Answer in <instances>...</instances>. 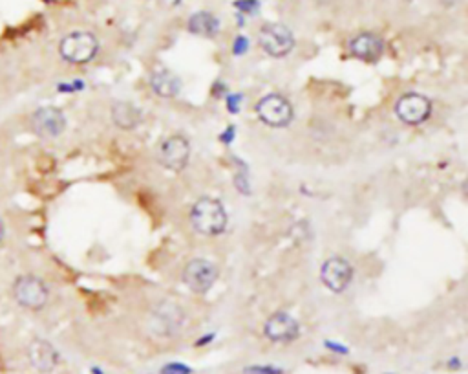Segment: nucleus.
Returning a JSON list of instances; mask_svg holds the SVG:
<instances>
[{
    "mask_svg": "<svg viewBox=\"0 0 468 374\" xmlns=\"http://www.w3.org/2000/svg\"><path fill=\"white\" fill-rule=\"evenodd\" d=\"M236 8L246 13H253V11L258 10V0H238Z\"/></svg>",
    "mask_w": 468,
    "mask_h": 374,
    "instance_id": "aec40b11",
    "label": "nucleus"
},
{
    "mask_svg": "<svg viewBox=\"0 0 468 374\" xmlns=\"http://www.w3.org/2000/svg\"><path fill=\"white\" fill-rule=\"evenodd\" d=\"M28 358L33 369L42 374L55 370L59 363V352L46 340H33L28 347Z\"/></svg>",
    "mask_w": 468,
    "mask_h": 374,
    "instance_id": "4468645a",
    "label": "nucleus"
},
{
    "mask_svg": "<svg viewBox=\"0 0 468 374\" xmlns=\"http://www.w3.org/2000/svg\"><path fill=\"white\" fill-rule=\"evenodd\" d=\"M258 44L267 56L286 57L295 46V37H293V32L288 26L271 22L260 28Z\"/></svg>",
    "mask_w": 468,
    "mask_h": 374,
    "instance_id": "20e7f679",
    "label": "nucleus"
},
{
    "mask_svg": "<svg viewBox=\"0 0 468 374\" xmlns=\"http://www.w3.org/2000/svg\"><path fill=\"white\" fill-rule=\"evenodd\" d=\"M15 301L28 310H41L48 303L50 292L46 283L35 276H20L13 283Z\"/></svg>",
    "mask_w": 468,
    "mask_h": 374,
    "instance_id": "7ed1b4c3",
    "label": "nucleus"
},
{
    "mask_svg": "<svg viewBox=\"0 0 468 374\" xmlns=\"http://www.w3.org/2000/svg\"><path fill=\"white\" fill-rule=\"evenodd\" d=\"M430 112V99L421 94H404L403 98H399V101L395 103V114L406 125H421L422 122H427Z\"/></svg>",
    "mask_w": 468,
    "mask_h": 374,
    "instance_id": "6e6552de",
    "label": "nucleus"
},
{
    "mask_svg": "<svg viewBox=\"0 0 468 374\" xmlns=\"http://www.w3.org/2000/svg\"><path fill=\"white\" fill-rule=\"evenodd\" d=\"M385 42L375 33H359L349 41V53L364 63H375L382 57Z\"/></svg>",
    "mask_w": 468,
    "mask_h": 374,
    "instance_id": "ddd939ff",
    "label": "nucleus"
},
{
    "mask_svg": "<svg viewBox=\"0 0 468 374\" xmlns=\"http://www.w3.org/2000/svg\"><path fill=\"white\" fill-rule=\"evenodd\" d=\"M159 374H192V369H190L189 365H185V363L172 361V363H167L165 367H161Z\"/></svg>",
    "mask_w": 468,
    "mask_h": 374,
    "instance_id": "a211bd4d",
    "label": "nucleus"
},
{
    "mask_svg": "<svg viewBox=\"0 0 468 374\" xmlns=\"http://www.w3.org/2000/svg\"><path fill=\"white\" fill-rule=\"evenodd\" d=\"M150 89L159 98H176L181 92V79L174 72L159 68L150 75Z\"/></svg>",
    "mask_w": 468,
    "mask_h": 374,
    "instance_id": "2eb2a0df",
    "label": "nucleus"
},
{
    "mask_svg": "<svg viewBox=\"0 0 468 374\" xmlns=\"http://www.w3.org/2000/svg\"><path fill=\"white\" fill-rule=\"evenodd\" d=\"M264 334L273 343H291L300 336V325L289 314L276 312L265 321Z\"/></svg>",
    "mask_w": 468,
    "mask_h": 374,
    "instance_id": "9d476101",
    "label": "nucleus"
},
{
    "mask_svg": "<svg viewBox=\"0 0 468 374\" xmlns=\"http://www.w3.org/2000/svg\"><path fill=\"white\" fill-rule=\"evenodd\" d=\"M112 122L123 131H132L141 123V110L128 101H117L112 107Z\"/></svg>",
    "mask_w": 468,
    "mask_h": 374,
    "instance_id": "dca6fc26",
    "label": "nucleus"
},
{
    "mask_svg": "<svg viewBox=\"0 0 468 374\" xmlns=\"http://www.w3.org/2000/svg\"><path fill=\"white\" fill-rule=\"evenodd\" d=\"M190 222L198 233L214 237V235L223 233L227 228V213L222 202L205 197L199 198L190 209Z\"/></svg>",
    "mask_w": 468,
    "mask_h": 374,
    "instance_id": "f257e3e1",
    "label": "nucleus"
},
{
    "mask_svg": "<svg viewBox=\"0 0 468 374\" xmlns=\"http://www.w3.org/2000/svg\"><path fill=\"white\" fill-rule=\"evenodd\" d=\"M189 156L190 143L187 141V138L180 134L168 136L167 140L159 146L158 150L159 164L165 169H168V171H174V173H180V171L187 167Z\"/></svg>",
    "mask_w": 468,
    "mask_h": 374,
    "instance_id": "0eeeda50",
    "label": "nucleus"
},
{
    "mask_svg": "<svg viewBox=\"0 0 468 374\" xmlns=\"http://www.w3.org/2000/svg\"><path fill=\"white\" fill-rule=\"evenodd\" d=\"M185 314L174 303H161L152 314V330L159 336H172L183 325Z\"/></svg>",
    "mask_w": 468,
    "mask_h": 374,
    "instance_id": "f8f14e48",
    "label": "nucleus"
},
{
    "mask_svg": "<svg viewBox=\"0 0 468 374\" xmlns=\"http://www.w3.org/2000/svg\"><path fill=\"white\" fill-rule=\"evenodd\" d=\"M189 30L194 35H201V37H214L220 30L218 19L213 13L207 11H198L189 19Z\"/></svg>",
    "mask_w": 468,
    "mask_h": 374,
    "instance_id": "f3484780",
    "label": "nucleus"
},
{
    "mask_svg": "<svg viewBox=\"0 0 468 374\" xmlns=\"http://www.w3.org/2000/svg\"><path fill=\"white\" fill-rule=\"evenodd\" d=\"M326 347H328L329 351L337 352V354H348V349H346V347H342V345H339V343L328 342V343H326Z\"/></svg>",
    "mask_w": 468,
    "mask_h": 374,
    "instance_id": "412c9836",
    "label": "nucleus"
},
{
    "mask_svg": "<svg viewBox=\"0 0 468 374\" xmlns=\"http://www.w3.org/2000/svg\"><path fill=\"white\" fill-rule=\"evenodd\" d=\"M33 132L41 138H57L65 132L66 117L55 107H41L32 116Z\"/></svg>",
    "mask_w": 468,
    "mask_h": 374,
    "instance_id": "9b49d317",
    "label": "nucleus"
},
{
    "mask_svg": "<svg viewBox=\"0 0 468 374\" xmlns=\"http://www.w3.org/2000/svg\"><path fill=\"white\" fill-rule=\"evenodd\" d=\"M218 279V268L207 259H192L183 268V283L196 294H207Z\"/></svg>",
    "mask_w": 468,
    "mask_h": 374,
    "instance_id": "423d86ee",
    "label": "nucleus"
},
{
    "mask_svg": "<svg viewBox=\"0 0 468 374\" xmlns=\"http://www.w3.org/2000/svg\"><path fill=\"white\" fill-rule=\"evenodd\" d=\"M256 114L265 125L282 129L293 122V107L280 94H269L256 103Z\"/></svg>",
    "mask_w": 468,
    "mask_h": 374,
    "instance_id": "39448f33",
    "label": "nucleus"
},
{
    "mask_svg": "<svg viewBox=\"0 0 468 374\" xmlns=\"http://www.w3.org/2000/svg\"><path fill=\"white\" fill-rule=\"evenodd\" d=\"M320 280L331 292H344L352 285L353 266L346 259L331 257L320 268Z\"/></svg>",
    "mask_w": 468,
    "mask_h": 374,
    "instance_id": "1a4fd4ad",
    "label": "nucleus"
},
{
    "mask_svg": "<svg viewBox=\"0 0 468 374\" xmlns=\"http://www.w3.org/2000/svg\"><path fill=\"white\" fill-rule=\"evenodd\" d=\"M2 240H4V222L0 219V244H2Z\"/></svg>",
    "mask_w": 468,
    "mask_h": 374,
    "instance_id": "b1692460",
    "label": "nucleus"
},
{
    "mask_svg": "<svg viewBox=\"0 0 468 374\" xmlns=\"http://www.w3.org/2000/svg\"><path fill=\"white\" fill-rule=\"evenodd\" d=\"M93 374H102V373L99 369H93Z\"/></svg>",
    "mask_w": 468,
    "mask_h": 374,
    "instance_id": "393cba45",
    "label": "nucleus"
},
{
    "mask_svg": "<svg viewBox=\"0 0 468 374\" xmlns=\"http://www.w3.org/2000/svg\"><path fill=\"white\" fill-rule=\"evenodd\" d=\"M448 365H450V369H459V367H461V363H459L457 358H455V360H450Z\"/></svg>",
    "mask_w": 468,
    "mask_h": 374,
    "instance_id": "5701e85b",
    "label": "nucleus"
},
{
    "mask_svg": "<svg viewBox=\"0 0 468 374\" xmlns=\"http://www.w3.org/2000/svg\"><path fill=\"white\" fill-rule=\"evenodd\" d=\"M243 374H283V370L273 365H253V367H247Z\"/></svg>",
    "mask_w": 468,
    "mask_h": 374,
    "instance_id": "6ab92c4d",
    "label": "nucleus"
},
{
    "mask_svg": "<svg viewBox=\"0 0 468 374\" xmlns=\"http://www.w3.org/2000/svg\"><path fill=\"white\" fill-rule=\"evenodd\" d=\"M246 46H247V41L243 37H240L236 41V44H234V52L241 53V52H243V50H246Z\"/></svg>",
    "mask_w": 468,
    "mask_h": 374,
    "instance_id": "4be33fe9",
    "label": "nucleus"
},
{
    "mask_svg": "<svg viewBox=\"0 0 468 374\" xmlns=\"http://www.w3.org/2000/svg\"><path fill=\"white\" fill-rule=\"evenodd\" d=\"M99 50L98 39L88 32H74L60 41L59 52L65 61L72 65H84L95 57Z\"/></svg>",
    "mask_w": 468,
    "mask_h": 374,
    "instance_id": "f03ea898",
    "label": "nucleus"
}]
</instances>
